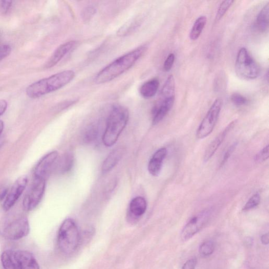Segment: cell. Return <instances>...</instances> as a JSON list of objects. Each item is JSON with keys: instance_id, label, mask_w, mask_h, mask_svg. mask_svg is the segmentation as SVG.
Masks as SVG:
<instances>
[{"instance_id": "cell-19", "label": "cell", "mask_w": 269, "mask_h": 269, "mask_svg": "<svg viewBox=\"0 0 269 269\" xmlns=\"http://www.w3.org/2000/svg\"><path fill=\"white\" fill-rule=\"evenodd\" d=\"M159 87V82L157 78L150 79L143 84L140 88L141 96L146 99L153 97Z\"/></svg>"}, {"instance_id": "cell-25", "label": "cell", "mask_w": 269, "mask_h": 269, "mask_svg": "<svg viewBox=\"0 0 269 269\" xmlns=\"http://www.w3.org/2000/svg\"><path fill=\"white\" fill-rule=\"evenodd\" d=\"M215 245L212 241H206L200 245L199 249V254L202 257H208L213 253Z\"/></svg>"}, {"instance_id": "cell-10", "label": "cell", "mask_w": 269, "mask_h": 269, "mask_svg": "<svg viewBox=\"0 0 269 269\" xmlns=\"http://www.w3.org/2000/svg\"><path fill=\"white\" fill-rule=\"evenodd\" d=\"M28 182L26 175L21 176L16 180L5 199L3 208L5 211L9 210L18 201L24 192Z\"/></svg>"}, {"instance_id": "cell-26", "label": "cell", "mask_w": 269, "mask_h": 269, "mask_svg": "<svg viewBox=\"0 0 269 269\" xmlns=\"http://www.w3.org/2000/svg\"><path fill=\"white\" fill-rule=\"evenodd\" d=\"M73 164V157L71 154L65 155L60 162V171L63 173L69 172L71 169Z\"/></svg>"}, {"instance_id": "cell-27", "label": "cell", "mask_w": 269, "mask_h": 269, "mask_svg": "<svg viewBox=\"0 0 269 269\" xmlns=\"http://www.w3.org/2000/svg\"><path fill=\"white\" fill-rule=\"evenodd\" d=\"M234 3V2L232 1V0H228V1L226 0V1L223 2L221 4L217 12L216 20L217 21H220L223 18L227 11Z\"/></svg>"}, {"instance_id": "cell-29", "label": "cell", "mask_w": 269, "mask_h": 269, "mask_svg": "<svg viewBox=\"0 0 269 269\" xmlns=\"http://www.w3.org/2000/svg\"><path fill=\"white\" fill-rule=\"evenodd\" d=\"M231 100L232 103L237 106H242L247 104L248 103V99L243 95L238 93L232 94Z\"/></svg>"}, {"instance_id": "cell-37", "label": "cell", "mask_w": 269, "mask_h": 269, "mask_svg": "<svg viewBox=\"0 0 269 269\" xmlns=\"http://www.w3.org/2000/svg\"><path fill=\"white\" fill-rule=\"evenodd\" d=\"M197 264V259L192 258L184 263L181 269H195Z\"/></svg>"}, {"instance_id": "cell-15", "label": "cell", "mask_w": 269, "mask_h": 269, "mask_svg": "<svg viewBox=\"0 0 269 269\" xmlns=\"http://www.w3.org/2000/svg\"><path fill=\"white\" fill-rule=\"evenodd\" d=\"M175 103V100H160L158 104L153 110V124L157 125L160 123L171 111Z\"/></svg>"}, {"instance_id": "cell-17", "label": "cell", "mask_w": 269, "mask_h": 269, "mask_svg": "<svg viewBox=\"0 0 269 269\" xmlns=\"http://www.w3.org/2000/svg\"><path fill=\"white\" fill-rule=\"evenodd\" d=\"M16 255L21 269H40L35 256L26 251H16Z\"/></svg>"}, {"instance_id": "cell-32", "label": "cell", "mask_w": 269, "mask_h": 269, "mask_svg": "<svg viewBox=\"0 0 269 269\" xmlns=\"http://www.w3.org/2000/svg\"><path fill=\"white\" fill-rule=\"evenodd\" d=\"M175 60V56L171 53L168 56L164 64V70L166 72L170 71L173 67Z\"/></svg>"}, {"instance_id": "cell-18", "label": "cell", "mask_w": 269, "mask_h": 269, "mask_svg": "<svg viewBox=\"0 0 269 269\" xmlns=\"http://www.w3.org/2000/svg\"><path fill=\"white\" fill-rule=\"evenodd\" d=\"M1 259L4 269H21L16 251L8 250L4 251Z\"/></svg>"}, {"instance_id": "cell-33", "label": "cell", "mask_w": 269, "mask_h": 269, "mask_svg": "<svg viewBox=\"0 0 269 269\" xmlns=\"http://www.w3.org/2000/svg\"><path fill=\"white\" fill-rule=\"evenodd\" d=\"M268 145L264 147L255 157V160L258 163L265 161L268 158Z\"/></svg>"}, {"instance_id": "cell-35", "label": "cell", "mask_w": 269, "mask_h": 269, "mask_svg": "<svg viewBox=\"0 0 269 269\" xmlns=\"http://www.w3.org/2000/svg\"><path fill=\"white\" fill-rule=\"evenodd\" d=\"M237 145V143H234L227 150L226 152L225 153L221 162V167L223 166L227 163L235 150V148H236Z\"/></svg>"}, {"instance_id": "cell-8", "label": "cell", "mask_w": 269, "mask_h": 269, "mask_svg": "<svg viewBox=\"0 0 269 269\" xmlns=\"http://www.w3.org/2000/svg\"><path fill=\"white\" fill-rule=\"evenodd\" d=\"M45 186L46 180L35 178L23 201V206L26 211L35 209L39 205L43 197Z\"/></svg>"}, {"instance_id": "cell-40", "label": "cell", "mask_w": 269, "mask_h": 269, "mask_svg": "<svg viewBox=\"0 0 269 269\" xmlns=\"http://www.w3.org/2000/svg\"><path fill=\"white\" fill-rule=\"evenodd\" d=\"M261 241L263 245H268L269 241L268 234L265 233L262 235Z\"/></svg>"}, {"instance_id": "cell-36", "label": "cell", "mask_w": 269, "mask_h": 269, "mask_svg": "<svg viewBox=\"0 0 269 269\" xmlns=\"http://www.w3.org/2000/svg\"><path fill=\"white\" fill-rule=\"evenodd\" d=\"M12 1H0V13L5 14L8 13L12 6Z\"/></svg>"}, {"instance_id": "cell-9", "label": "cell", "mask_w": 269, "mask_h": 269, "mask_svg": "<svg viewBox=\"0 0 269 269\" xmlns=\"http://www.w3.org/2000/svg\"><path fill=\"white\" fill-rule=\"evenodd\" d=\"M211 211L207 209L193 217L182 230L181 239L187 241L194 237L207 223Z\"/></svg>"}, {"instance_id": "cell-28", "label": "cell", "mask_w": 269, "mask_h": 269, "mask_svg": "<svg viewBox=\"0 0 269 269\" xmlns=\"http://www.w3.org/2000/svg\"><path fill=\"white\" fill-rule=\"evenodd\" d=\"M261 197L259 193H256L252 196L247 202L244 207V211H250L257 207L260 203Z\"/></svg>"}, {"instance_id": "cell-39", "label": "cell", "mask_w": 269, "mask_h": 269, "mask_svg": "<svg viewBox=\"0 0 269 269\" xmlns=\"http://www.w3.org/2000/svg\"><path fill=\"white\" fill-rule=\"evenodd\" d=\"M8 192L9 191L8 188H6L5 187H4L3 188L0 189V201H2L4 199H6L8 195Z\"/></svg>"}, {"instance_id": "cell-16", "label": "cell", "mask_w": 269, "mask_h": 269, "mask_svg": "<svg viewBox=\"0 0 269 269\" xmlns=\"http://www.w3.org/2000/svg\"><path fill=\"white\" fill-rule=\"evenodd\" d=\"M124 151L123 147H119L112 151L103 164L102 171L103 174L110 172L119 163L124 154Z\"/></svg>"}, {"instance_id": "cell-11", "label": "cell", "mask_w": 269, "mask_h": 269, "mask_svg": "<svg viewBox=\"0 0 269 269\" xmlns=\"http://www.w3.org/2000/svg\"><path fill=\"white\" fill-rule=\"evenodd\" d=\"M58 151H53L43 156L34 168L35 178L46 180L58 158Z\"/></svg>"}, {"instance_id": "cell-24", "label": "cell", "mask_w": 269, "mask_h": 269, "mask_svg": "<svg viewBox=\"0 0 269 269\" xmlns=\"http://www.w3.org/2000/svg\"><path fill=\"white\" fill-rule=\"evenodd\" d=\"M140 26V21L138 19H133L128 21L117 32V35L120 37L127 36L136 30Z\"/></svg>"}, {"instance_id": "cell-3", "label": "cell", "mask_w": 269, "mask_h": 269, "mask_svg": "<svg viewBox=\"0 0 269 269\" xmlns=\"http://www.w3.org/2000/svg\"><path fill=\"white\" fill-rule=\"evenodd\" d=\"M128 119L129 112L125 107L117 105L113 108L103 137V142L106 146L111 147L116 143L127 125Z\"/></svg>"}, {"instance_id": "cell-30", "label": "cell", "mask_w": 269, "mask_h": 269, "mask_svg": "<svg viewBox=\"0 0 269 269\" xmlns=\"http://www.w3.org/2000/svg\"><path fill=\"white\" fill-rule=\"evenodd\" d=\"M97 130L95 126H91L88 128L84 133V140L86 142H91L97 137Z\"/></svg>"}, {"instance_id": "cell-1", "label": "cell", "mask_w": 269, "mask_h": 269, "mask_svg": "<svg viewBox=\"0 0 269 269\" xmlns=\"http://www.w3.org/2000/svg\"><path fill=\"white\" fill-rule=\"evenodd\" d=\"M147 50L142 45L116 59L96 75L94 80L98 84L109 82L128 70L143 56Z\"/></svg>"}, {"instance_id": "cell-7", "label": "cell", "mask_w": 269, "mask_h": 269, "mask_svg": "<svg viewBox=\"0 0 269 269\" xmlns=\"http://www.w3.org/2000/svg\"><path fill=\"white\" fill-rule=\"evenodd\" d=\"M223 100L217 98L214 101L204 119L200 123L196 132L199 140L208 137L213 131L222 109Z\"/></svg>"}, {"instance_id": "cell-22", "label": "cell", "mask_w": 269, "mask_h": 269, "mask_svg": "<svg viewBox=\"0 0 269 269\" xmlns=\"http://www.w3.org/2000/svg\"><path fill=\"white\" fill-rule=\"evenodd\" d=\"M269 23V3L264 6L259 13L256 20V26L261 32L267 30Z\"/></svg>"}, {"instance_id": "cell-41", "label": "cell", "mask_w": 269, "mask_h": 269, "mask_svg": "<svg viewBox=\"0 0 269 269\" xmlns=\"http://www.w3.org/2000/svg\"><path fill=\"white\" fill-rule=\"evenodd\" d=\"M5 127L4 123L2 120H0V136H1Z\"/></svg>"}, {"instance_id": "cell-2", "label": "cell", "mask_w": 269, "mask_h": 269, "mask_svg": "<svg viewBox=\"0 0 269 269\" xmlns=\"http://www.w3.org/2000/svg\"><path fill=\"white\" fill-rule=\"evenodd\" d=\"M75 74L71 70L64 71L40 79L30 85L26 90L27 95L31 98H38L57 91L71 82Z\"/></svg>"}, {"instance_id": "cell-20", "label": "cell", "mask_w": 269, "mask_h": 269, "mask_svg": "<svg viewBox=\"0 0 269 269\" xmlns=\"http://www.w3.org/2000/svg\"><path fill=\"white\" fill-rule=\"evenodd\" d=\"M161 100H175V80L173 75L168 77L161 91Z\"/></svg>"}, {"instance_id": "cell-42", "label": "cell", "mask_w": 269, "mask_h": 269, "mask_svg": "<svg viewBox=\"0 0 269 269\" xmlns=\"http://www.w3.org/2000/svg\"><path fill=\"white\" fill-rule=\"evenodd\" d=\"M2 145H3L2 142L1 141H0V148H1Z\"/></svg>"}, {"instance_id": "cell-4", "label": "cell", "mask_w": 269, "mask_h": 269, "mask_svg": "<svg viewBox=\"0 0 269 269\" xmlns=\"http://www.w3.org/2000/svg\"><path fill=\"white\" fill-rule=\"evenodd\" d=\"M58 241L60 250L66 255L73 253L77 249L80 234L75 223L71 219H67L61 225Z\"/></svg>"}, {"instance_id": "cell-5", "label": "cell", "mask_w": 269, "mask_h": 269, "mask_svg": "<svg viewBox=\"0 0 269 269\" xmlns=\"http://www.w3.org/2000/svg\"><path fill=\"white\" fill-rule=\"evenodd\" d=\"M235 70L240 77L249 80L257 78L261 73L260 65L250 56L245 47L239 50L235 61Z\"/></svg>"}, {"instance_id": "cell-23", "label": "cell", "mask_w": 269, "mask_h": 269, "mask_svg": "<svg viewBox=\"0 0 269 269\" xmlns=\"http://www.w3.org/2000/svg\"><path fill=\"white\" fill-rule=\"evenodd\" d=\"M205 16H200L195 22L190 32V39L193 41L197 40L201 35L207 23Z\"/></svg>"}, {"instance_id": "cell-34", "label": "cell", "mask_w": 269, "mask_h": 269, "mask_svg": "<svg viewBox=\"0 0 269 269\" xmlns=\"http://www.w3.org/2000/svg\"><path fill=\"white\" fill-rule=\"evenodd\" d=\"M12 48L8 44L0 45V61H2L8 57L11 53Z\"/></svg>"}, {"instance_id": "cell-6", "label": "cell", "mask_w": 269, "mask_h": 269, "mask_svg": "<svg viewBox=\"0 0 269 269\" xmlns=\"http://www.w3.org/2000/svg\"><path fill=\"white\" fill-rule=\"evenodd\" d=\"M0 232L7 239H21L29 233L30 225L28 220L25 217H20L6 221L0 225Z\"/></svg>"}, {"instance_id": "cell-14", "label": "cell", "mask_w": 269, "mask_h": 269, "mask_svg": "<svg viewBox=\"0 0 269 269\" xmlns=\"http://www.w3.org/2000/svg\"><path fill=\"white\" fill-rule=\"evenodd\" d=\"M167 153L166 148H162L156 151L149 162L148 170L149 173L153 176H157L160 174L163 161Z\"/></svg>"}, {"instance_id": "cell-31", "label": "cell", "mask_w": 269, "mask_h": 269, "mask_svg": "<svg viewBox=\"0 0 269 269\" xmlns=\"http://www.w3.org/2000/svg\"><path fill=\"white\" fill-rule=\"evenodd\" d=\"M96 13V9L92 6H89L83 10L82 18L85 22H89Z\"/></svg>"}, {"instance_id": "cell-13", "label": "cell", "mask_w": 269, "mask_h": 269, "mask_svg": "<svg viewBox=\"0 0 269 269\" xmlns=\"http://www.w3.org/2000/svg\"><path fill=\"white\" fill-rule=\"evenodd\" d=\"M237 122V120H234L231 122L218 136L211 142L206 149L204 155V161L208 162L214 155L216 151L221 145L226 138L229 132L233 128Z\"/></svg>"}, {"instance_id": "cell-21", "label": "cell", "mask_w": 269, "mask_h": 269, "mask_svg": "<svg viewBox=\"0 0 269 269\" xmlns=\"http://www.w3.org/2000/svg\"><path fill=\"white\" fill-rule=\"evenodd\" d=\"M147 209V202L142 197L133 198L129 205V211L134 217L142 216L146 212Z\"/></svg>"}, {"instance_id": "cell-12", "label": "cell", "mask_w": 269, "mask_h": 269, "mask_svg": "<svg viewBox=\"0 0 269 269\" xmlns=\"http://www.w3.org/2000/svg\"><path fill=\"white\" fill-rule=\"evenodd\" d=\"M76 42L70 41L66 42L59 46L51 57L47 60L45 64L46 69L52 68L58 64L67 54L75 47Z\"/></svg>"}, {"instance_id": "cell-38", "label": "cell", "mask_w": 269, "mask_h": 269, "mask_svg": "<svg viewBox=\"0 0 269 269\" xmlns=\"http://www.w3.org/2000/svg\"><path fill=\"white\" fill-rule=\"evenodd\" d=\"M8 103L4 99L0 100V116L3 115L7 111Z\"/></svg>"}]
</instances>
